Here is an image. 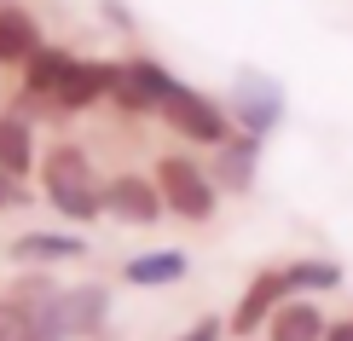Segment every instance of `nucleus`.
Returning a JSON list of instances; mask_svg holds the SVG:
<instances>
[{
    "label": "nucleus",
    "instance_id": "f257e3e1",
    "mask_svg": "<svg viewBox=\"0 0 353 341\" xmlns=\"http://www.w3.org/2000/svg\"><path fill=\"white\" fill-rule=\"evenodd\" d=\"M47 191H52L58 209L76 214V220H93V214H99V185H93V174H87V156H81V151H52V162H47Z\"/></svg>",
    "mask_w": 353,
    "mask_h": 341
},
{
    "label": "nucleus",
    "instance_id": "f03ea898",
    "mask_svg": "<svg viewBox=\"0 0 353 341\" xmlns=\"http://www.w3.org/2000/svg\"><path fill=\"white\" fill-rule=\"evenodd\" d=\"M157 185H163V203H174L185 220H209V214H214V185L203 180L197 162H185V156H163V168H157Z\"/></svg>",
    "mask_w": 353,
    "mask_h": 341
},
{
    "label": "nucleus",
    "instance_id": "7ed1b4c3",
    "mask_svg": "<svg viewBox=\"0 0 353 341\" xmlns=\"http://www.w3.org/2000/svg\"><path fill=\"white\" fill-rule=\"evenodd\" d=\"M110 93L122 99L128 110H157V105H168L174 81L151 64V58H128V64H110Z\"/></svg>",
    "mask_w": 353,
    "mask_h": 341
},
{
    "label": "nucleus",
    "instance_id": "20e7f679",
    "mask_svg": "<svg viewBox=\"0 0 353 341\" xmlns=\"http://www.w3.org/2000/svg\"><path fill=\"white\" fill-rule=\"evenodd\" d=\"M168 122L180 127V133H191V139H203V145H214V139H226V116H220L203 93H191V87H174L168 93Z\"/></svg>",
    "mask_w": 353,
    "mask_h": 341
},
{
    "label": "nucleus",
    "instance_id": "39448f33",
    "mask_svg": "<svg viewBox=\"0 0 353 341\" xmlns=\"http://www.w3.org/2000/svg\"><path fill=\"white\" fill-rule=\"evenodd\" d=\"M238 116L249 122V133H267L284 116V93L267 76H238Z\"/></svg>",
    "mask_w": 353,
    "mask_h": 341
},
{
    "label": "nucleus",
    "instance_id": "423d86ee",
    "mask_svg": "<svg viewBox=\"0 0 353 341\" xmlns=\"http://www.w3.org/2000/svg\"><path fill=\"white\" fill-rule=\"evenodd\" d=\"M99 318H105V289H70V295H58V330H64V335L99 330Z\"/></svg>",
    "mask_w": 353,
    "mask_h": 341
},
{
    "label": "nucleus",
    "instance_id": "0eeeda50",
    "mask_svg": "<svg viewBox=\"0 0 353 341\" xmlns=\"http://www.w3.org/2000/svg\"><path fill=\"white\" fill-rule=\"evenodd\" d=\"M110 214H122V220H157L163 214V197H157V185L151 180H110Z\"/></svg>",
    "mask_w": 353,
    "mask_h": 341
},
{
    "label": "nucleus",
    "instance_id": "6e6552de",
    "mask_svg": "<svg viewBox=\"0 0 353 341\" xmlns=\"http://www.w3.org/2000/svg\"><path fill=\"white\" fill-rule=\"evenodd\" d=\"M41 52V35H35V18L18 6L0 12V64H18V58H35Z\"/></svg>",
    "mask_w": 353,
    "mask_h": 341
},
{
    "label": "nucleus",
    "instance_id": "1a4fd4ad",
    "mask_svg": "<svg viewBox=\"0 0 353 341\" xmlns=\"http://www.w3.org/2000/svg\"><path fill=\"white\" fill-rule=\"evenodd\" d=\"M272 341H325V318H319V307H278L272 313Z\"/></svg>",
    "mask_w": 353,
    "mask_h": 341
},
{
    "label": "nucleus",
    "instance_id": "9d476101",
    "mask_svg": "<svg viewBox=\"0 0 353 341\" xmlns=\"http://www.w3.org/2000/svg\"><path fill=\"white\" fill-rule=\"evenodd\" d=\"M284 289H290V284H284V278H272V272H267V278H255V284H249V295H243V307H238V318H232V330H243V335H249L261 318L272 313V301H278Z\"/></svg>",
    "mask_w": 353,
    "mask_h": 341
},
{
    "label": "nucleus",
    "instance_id": "9b49d317",
    "mask_svg": "<svg viewBox=\"0 0 353 341\" xmlns=\"http://www.w3.org/2000/svg\"><path fill=\"white\" fill-rule=\"evenodd\" d=\"M12 255L18 260H70V255H81V243L76 237H52V231H29L12 243Z\"/></svg>",
    "mask_w": 353,
    "mask_h": 341
},
{
    "label": "nucleus",
    "instance_id": "f8f14e48",
    "mask_svg": "<svg viewBox=\"0 0 353 341\" xmlns=\"http://www.w3.org/2000/svg\"><path fill=\"white\" fill-rule=\"evenodd\" d=\"M81 58H64V52H35V64H29V87L35 93H52L58 99V87L70 81V70H76Z\"/></svg>",
    "mask_w": 353,
    "mask_h": 341
},
{
    "label": "nucleus",
    "instance_id": "ddd939ff",
    "mask_svg": "<svg viewBox=\"0 0 353 341\" xmlns=\"http://www.w3.org/2000/svg\"><path fill=\"white\" fill-rule=\"evenodd\" d=\"M220 180H226L232 191H243L249 180H255V139L226 145V156H220Z\"/></svg>",
    "mask_w": 353,
    "mask_h": 341
},
{
    "label": "nucleus",
    "instance_id": "4468645a",
    "mask_svg": "<svg viewBox=\"0 0 353 341\" xmlns=\"http://www.w3.org/2000/svg\"><path fill=\"white\" fill-rule=\"evenodd\" d=\"M284 284L290 289H336V284H342V272H336L330 260H301V266H290V272H284Z\"/></svg>",
    "mask_w": 353,
    "mask_h": 341
},
{
    "label": "nucleus",
    "instance_id": "2eb2a0df",
    "mask_svg": "<svg viewBox=\"0 0 353 341\" xmlns=\"http://www.w3.org/2000/svg\"><path fill=\"white\" fill-rule=\"evenodd\" d=\"M29 168V133L18 122H0V174H23Z\"/></svg>",
    "mask_w": 353,
    "mask_h": 341
},
{
    "label": "nucleus",
    "instance_id": "dca6fc26",
    "mask_svg": "<svg viewBox=\"0 0 353 341\" xmlns=\"http://www.w3.org/2000/svg\"><path fill=\"white\" fill-rule=\"evenodd\" d=\"M180 272H185L180 255H145V260L128 266V278H134V284H168V278H180Z\"/></svg>",
    "mask_w": 353,
    "mask_h": 341
},
{
    "label": "nucleus",
    "instance_id": "f3484780",
    "mask_svg": "<svg viewBox=\"0 0 353 341\" xmlns=\"http://www.w3.org/2000/svg\"><path fill=\"white\" fill-rule=\"evenodd\" d=\"M0 341H41V330L29 324V313L18 301H0Z\"/></svg>",
    "mask_w": 353,
    "mask_h": 341
},
{
    "label": "nucleus",
    "instance_id": "a211bd4d",
    "mask_svg": "<svg viewBox=\"0 0 353 341\" xmlns=\"http://www.w3.org/2000/svg\"><path fill=\"white\" fill-rule=\"evenodd\" d=\"M23 203V185L18 180H6V174H0V209H18Z\"/></svg>",
    "mask_w": 353,
    "mask_h": 341
},
{
    "label": "nucleus",
    "instance_id": "6ab92c4d",
    "mask_svg": "<svg viewBox=\"0 0 353 341\" xmlns=\"http://www.w3.org/2000/svg\"><path fill=\"white\" fill-rule=\"evenodd\" d=\"M214 335H220V324H214V318H203V324H197V330H191L185 341H214Z\"/></svg>",
    "mask_w": 353,
    "mask_h": 341
},
{
    "label": "nucleus",
    "instance_id": "aec40b11",
    "mask_svg": "<svg viewBox=\"0 0 353 341\" xmlns=\"http://www.w3.org/2000/svg\"><path fill=\"white\" fill-rule=\"evenodd\" d=\"M325 341H353V318H347V324H336V330H325Z\"/></svg>",
    "mask_w": 353,
    "mask_h": 341
}]
</instances>
